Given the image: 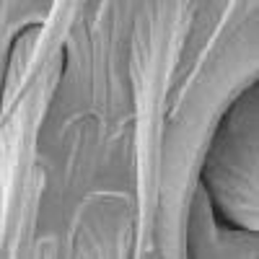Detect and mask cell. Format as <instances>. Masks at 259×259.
<instances>
[{"label": "cell", "instance_id": "1", "mask_svg": "<svg viewBox=\"0 0 259 259\" xmlns=\"http://www.w3.org/2000/svg\"><path fill=\"white\" fill-rule=\"evenodd\" d=\"M197 0H138L130 34V89L135 109V256L156 251L161 153L166 143L168 96L177 65L192 34Z\"/></svg>", "mask_w": 259, "mask_h": 259}, {"label": "cell", "instance_id": "2", "mask_svg": "<svg viewBox=\"0 0 259 259\" xmlns=\"http://www.w3.org/2000/svg\"><path fill=\"white\" fill-rule=\"evenodd\" d=\"M62 68L65 50H57L0 96V256H18L31 239L41 187L36 148Z\"/></svg>", "mask_w": 259, "mask_h": 259}, {"label": "cell", "instance_id": "3", "mask_svg": "<svg viewBox=\"0 0 259 259\" xmlns=\"http://www.w3.org/2000/svg\"><path fill=\"white\" fill-rule=\"evenodd\" d=\"M85 6H89V0H52L45 21L39 26H34L31 31H24L21 39L16 41V47L11 52L6 83H3V94L18 89L34 70H39V65L52 52L65 50L62 47L65 39L73 31L75 21L80 18Z\"/></svg>", "mask_w": 259, "mask_h": 259}, {"label": "cell", "instance_id": "4", "mask_svg": "<svg viewBox=\"0 0 259 259\" xmlns=\"http://www.w3.org/2000/svg\"><path fill=\"white\" fill-rule=\"evenodd\" d=\"M241 3H244V0H228V6H226V13H223V18H221V24H218V29H215V34L210 36V41H207V47H205V52L200 55V62H197V68H200V65H202V60H205V55L210 52V47H212L215 41L221 39V34L226 31V26H228L231 21H233V16H236V11L241 8Z\"/></svg>", "mask_w": 259, "mask_h": 259}]
</instances>
